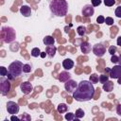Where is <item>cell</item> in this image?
I'll return each mask as SVG.
<instances>
[{"label": "cell", "instance_id": "36", "mask_svg": "<svg viewBox=\"0 0 121 121\" xmlns=\"http://www.w3.org/2000/svg\"><path fill=\"white\" fill-rule=\"evenodd\" d=\"M116 113L119 116H121V104H118L117 105V107H116Z\"/></svg>", "mask_w": 121, "mask_h": 121}, {"label": "cell", "instance_id": "25", "mask_svg": "<svg viewBox=\"0 0 121 121\" xmlns=\"http://www.w3.org/2000/svg\"><path fill=\"white\" fill-rule=\"evenodd\" d=\"M31 70H32V67L30 64H28V63L24 64V66H23V72L24 73H30Z\"/></svg>", "mask_w": 121, "mask_h": 121}, {"label": "cell", "instance_id": "35", "mask_svg": "<svg viewBox=\"0 0 121 121\" xmlns=\"http://www.w3.org/2000/svg\"><path fill=\"white\" fill-rule=\"evenodd\" d=\"M101 4V0H92V5L93 7H97Z\"/></svg>", "mask_w": 121, "mask_h": 121}, {"label": "cell", "instance_id": "41", "mask_svg": "<svg viewBox=\"0 0 121 121\" xmlns=\"http://www.w3.org/2000/svg\"><path fill=\"white\" fill-rule=\"evenodd\" d=\"M110 71H111V68H106L105 69V72L106 73H110Z\"/></svg>", "mask_w": 121, "mask_h": 121}, {"label": "cell", "instance_id": "28", "mask_svg": "<svg viewBox=\"0 0 121 121\" xmlns=\"http://www.w3.org/2000/svg\"><path fill=\"white\" fill-rule=\"evenodd\" d=\"M0 75L2 77H5L8 75V69L5 67V66H1L0 67Z\"/></svg>", "mask_w": 121, "mask_h": 121}, {"label": "cell", "instance_id": "26", "mask_svg": "<svg viewBox=\"0 0 121 121\" xmlns=\"http://www.w3.org/2000/svg\"><path fill=\"white\" fill-rule=\"evenodd\" d=\"M107 80H109V76H107V75H100L99 76V79H98V81L100 82V83H105Z\"/></svg>", "mask_w": 121, "mask_h": 121}, {"label": "cell", "instance_id": "19", "mask_svg": "<svg viewBox=\"0 0 121 121\" xmlns=\"http://www.w3.org/2000/svg\"><path fill=\"white\" fill-rule=\"evenodd\" d=\"M57 111H58V112H60V113H64V112H66L68 111V106H67L66 104H64V103H60V104L58 105Z\"/></svg>", "mask_w": 121, "mask_h": 121}, {"label": "cell", "instance_id": "24", "mask_svg": "<svg viewBox=\"0 0 121 121\" xmlns=\"http://www.w3.org/2000/svg\"><path fill=\"white\" fill-rule=\"evenodd\" d=\"M75 115L77 116V118L80 119V118H82V117L85 115V112H84V111H83L82 109H78V110L76 111V112H75Z\"/></svg>", "mask_w": 121, "mask_h": 121}, {"label": "cell", "instance_id": "5", "mask_svg": "<svg viewBox=\"0 0 121 121\" xmlns=\"http://www.w3.org/2000/svg\"><path fill=\"white\" fill-rule=\"evenodd\" d=\"M10 91V82L9 78H5L4 77L0 79V92L2 95H7Z\"/></svg>", "mask_w": 121, "mask_h": 121}, {"label": "cell", "instance_id": "38", "mask_svg": "<svg viewBox=\"0 0 121 121\" xmlns=\"http://www.w3.org/2000/svg\"><path fill=\"white\" fill-rule=\"evenodd\" d=\"M116 43H117V45L121 46V36H119V37L117 38V40H116Z\"/></svg>", "mask_w": 121, "mask_h": 121}, {"label": "cell", "instance_id": "11", "mask_svg": "<svg viewBox=\"0 0 121 121\" xmlns=\"http://www.w3.org/2000/svg\"><path fill=\"white\" fill-rule=\"evenodd\" d=\"M110 78H118L121 77V65H114L112 68H111L110 71Z\"/></svg>", "mask_w": 121, "mask_h": 121}, {"label": "cell", "instance_id": "40", "mask_svg": "<svg viewBox=\"0 0 121 121\" xmlns=\"http://www.w3.org/2000/svg\"><path fill=\"white\" fill-rule=\"evenodd\" d=\"M118 64H119V65H121V55L118 57Z\"/></svg>", "mask_w": 121, "mask_h": 121}, {"label": "cell", "instance_id": "16", "mask_svg": "<svg viewBox=\"0 0 121 121\" xmlns=\"http://www.w3.org/2000/svg\"><path fill=\"white\" fill-rule=\"evenodd\" d=\"M62 66L65 70H70L74 67V61L71 59H65L62 61Z\"/></svg>", "mask_w": 121, "mask_h": 121}, {"label": "cell", "instance_id": "4", "mask_svg": "<svg viewBox=\"0 0 121 121\" xmlns=\"http://www.w3.org/2000/svg\"><path fill=\"white\" fill-rule=\"evenodd\" d=\"M0 35H1L2 42L6 43H12L16 38V32H15L14 28H12L10 26H3L1 28Z\"/></svg>", "mask_w": 121, "mask_h": 121}, {"label": "cell", "instance_id": "10", "mask_svg": "<svg viewBox=\"0 0 121 121\" xmlns=\"http://www.w3.org/2000/svg\"><path fill=\"white\" fill-rule=\"evenodd\" d=\"M20 89H21V91H22L23 94L28 95V94H30L32 92L33 86H32V84L29 81H25V82H22L20 84Z\"/></svg>", "mask_w": 121, "mask_h": 121}, {"label": "cell", "instance_id": "14", "mask_svg": "<svg viewBox=\"0 0 121 121\" xmlns=\"http://www.w3.org/2000/svg\"><path fill=\"white\" fill-rule=\"evenodd\" d=\"M70 78H71V75H70L68 72H66V71L60 72V73L59 74V77H58V79H59L60 82H65V81H67V80L70 79Z\"/></svg>", "mask_w": 121, "mask_h": 121}, {"label": "cell", "instance_id": "7", "mask_svg": "<svg viewBox=\"0 0 121 121\" xmlns=\"http://www.w3.org/2000/svg\"><path fill=\"white\" fill-rule=\"evenodd\" d=\"M77 87H78V83L71 78L68 79L67 81H65V83H64V89L66 90L67 93H70V94H73L74 91L77 89Z\"/></svg>", "mask_w": 121, "mask_h": 121}, {"label": "cell", "instance_id": "6", "mask_svg": "<svg viewBox=\"0 0 121 121\" xmlns=\"http://www.w3.org/2000/svg\"><path fill=\"white\" fill-rule=\"evenodd\" d=\"M93 53L96 56V57H98V58H100V57H103L104 56V54L106 53V47H105V45L103 44V43H95L94 46H93Z\"/></svg>", "mask_w": 121, "mask_h": 121}, {"label": "cell", "instance_id": "15", "mask_svg": "<svg viewBox=\"0 0 121 121\" xmlns=\"http://www.w3.org/2000/svg\"><path fill=\"white\" fill-rule=\"evenodd\" d=\"M91 44L88 42H82L80 43V50L83 54H88L91 51Z\"/></svg>", "mask_w": 121, "mask_h": 121}, {"label": "cell", "instance_id": "2", "mask_svg": "<svg viewBox=\"0 0 121 121\" xmlns=\"http://www.w3.org/2000/svg\"><path fill=\"white\" fill-rule=\"evenodd\" d=\"M49 9L54 16L64 17L68 11V4L66 0H51L49 3Z\"/></svg>", "mask_w": 121, "mask_h": 121}, {"label": "cell", "instance_id": "29", "mask_svg": "<svg viewBox=\"0 0 121 121\" xmlns=\"http://www.w3.org/2000/svg\"><path fill=\"white\" fill-rule=\"evenodd\" d=\"M104 4L107 7H112L115 4V0H104Z\"/></svg>", "mask_w": 121, "mask_h": 121}, {"label": "cell", "instance_id": "23", "mask_svg": "<svg viewBox=\"0 0 121 121\" xmlns=\"http://www.w3.org/2000/svg\"><path fill=\"white\" fill-rule=\"evenodd\" d=\"M30 54H31L32 57L37 58V57H39V56L41 55V50H40V48H38V47H34V48H32Z\"/></svg>", "mask_w": 121, "mask_h": 121}, {"label": "cell", "instance_id": "30", "mask_svg": "<svg viewBox=\"0 0 121 121\" xmlns=\"http://www.w3.org/2000/svg\"><path fill=\"white\" fill-rule=\"evenodd\" d=\"M114 14H115V16H116V17L121 18V6H118V7L115 9Z\"/></svg>", "mask_w": 121, "mask_h": 121}, {"label": "cell", "instance_id": "33", "mask_svg": "<svg viewBox=\"0 0 121 121\" xmlns=\"http://www.w3.org/2000/svg\"><path fill=\"white\" fill-rule=\"evenodd\" d=\"M21 118V120H26V121H28V120H30L31 118H30V116L27 114V113H26V112H24L23 113V115L20 117Z\"/></svg>", "mask_w": 121, "mask_h": 121}, {"label": "cell", "instance_id": "42", "mask_svg": "<svg viewBox=\"0 0 121 121\" xmlns=\"http://www.w3.org/2000/svg\"><path fill=\"white\" fill-rule=\"evenodd\" d=\"M117 81H118V83H119V84H120V85H121V77H120V78H117Z\"/></svg>", "mask_w": 121, "mask_h": 121}, {"label": "cell", "instance_id": "37", "mask_svg": "<svg viewBox=\"0 0 121 121\" xmlns=\"http://www.w3.org/2000/svg\"><path fill=\"white\" fill-rule=\"evenodd\" d=\"M10 120H12V121H19V120H21V118H20V117H17V116L14 115V114H11Z\"/></svg>", "mask_w": 121, "mask_h": 121}, {"label": "cell", "instance_id": "22", "mask_svg": "<svg viewBox=\"0 0 121 121\" xmlns=\"http://www.w3.org/2000/svg\"><path fill=\"white\" fill-rule=\"evenodd\" d=\"M77 32L79 36H84L85 33H86V27L83 26H79L77 27Z\"/></svg>", "mask_w": 121, "mask_h": 121}, {"label": "cell", "instance_id": "27", "mask_svg": "<svg viewBox=\"0 0 121 121\" xmlns=\"http://www.w3.org/2000/svg\"><path fill=\"white\" fill-rule=\"evenodd\" d=\"M116 50H117V48H116L115 45H111V46L109 47V49H108V51H109V53H110L111 55H114V54L116 53Z\"/></svg>", "mask_w": 121, "mask_h": 121}, {"label": "cell", "instance_id": "32", "mask_svg": "<svg viewBox=\"0 0 121 121\" xmlns=\"http://www.w3.org/2000/svg\"><path fill=\"white\" fill-rule=\"evenodd\" d=\"M96 22H97L98 24H103V23H105V17L102 16V15H99V16L96 18Z\"/></svg>", "mask_w": 121, "mask_h": 121}, {"label": "cell", "instance_id": "39", "mask_svg": "<svg viewBox=\"0 0 121 121\" xmlns=\"http://www.w3.org/2000/svg\"><path fill=\"white\" fill-rule=\"evenodd\" d=\"M46 55H47V54H46V52H41V55H40V56H41V58H43H43H45V56H46Z\"/></svg>", "mask_w": 121, "mask_h": 121}, {"label": "cell", "instance_id": "20", "mask_svg": "<svg viewBox=\"0 0 121 121\" xmlns=\"http://www.w3.org/2000/svg\"><path fill=\"white\" fill-rule=\"evenodd\" d=\"M64 118H65L66 120H68V121H73V120L78 121V118H77V116H76L75 113H73V112H68V113H66L65 116H64Z\"/></svg>", "mask_w": 121, "mask_h": 121}, {"label": "cell", "instance_id": "8", "mask_svg": "<svg viewBox=\"0 0 121 121\" xmlns=\"http://www.w3.org/2000/svg\"><path fill=\"white\" fill-rule=\"evenodd\" d=\"M7 111L9 114H16L19 112V106L14 101H8L7 103Z\"/></svg>", "mask_w": 121, "mask_h": 121}, {"label": "cell", "instance_id": "9", "mask_svg": "<svg viewBox=\"0 0 121 121\" xmlns=\"http://www.w3.org/2000/svg\"><path fill=\"white\" fill-rule=\"evenodd\" d=\"M81 13H82V15H83L84 17H91V16H93L94 13H95V9H94L93 5H90V4L85 5V6L82 8Z\"/></svg>", "mask_w": 121, "mask_h": 121}, {"label": "cell", "instance_id": "12", "mask_svg": "<svg viewBox=\"0 0 121 121\" xmlns=\"http://www.w3.org/2000/svg\"><path fill=\"white\" fill-rule=\"evenodd\" d=\"M20 12L23 16L29 17L31 15V8L26 6V5H23V6L20 7Z\"/></svg>", "mask_w": 121, "mask_h": 121}, {"label": "cell", "instance_id": "21", "mask_svg": "<svg viewBox=\"0 0 121 121\" xmlns=\"http://www.w3.org/2000/svg\"><path fill=\"white\" fill-rule=\"evenodd\" d=\"M98 79H99V77L96 75V74H91V76H90V78H89V81L91 82V83H93V84H95V83H97L98 82Z\"/></svg>", "mask_w": 121, "mask_h": 121}, {"label": "cell", "instance_id": "18", "mask_svg": "<svg viewBox=\"0 0 121 121\" xmlns=\"http://www.w3.org/2000/svg\"><path fill=\"white\" fill-rule=\"evenodd\" d=\"M43 43L45 45H53L55 43V39L52 36H45L43 39Z\"/></svg>", "mask_w": 121, "mask_h": 121}, {"label": "cell", "instance_id": "31", "mask_svg": "<svg viewBox=\"0 0 121 121\" xmlns=\"http://www.w3.org/2000/svg\"><path fill=\"white\" fill-rule=\"evenodd\" d=\"M105 23L108 25V26H112L113 24V19L112 17H106L105 18Z\"/></svg>", "mask_w": 121, "mask_h": 121}, {"label": "cell", "instance_id": "34", "mask_svg": "<svg viewBox=\"0 0 121 121\" xmlns=\"http://www.w3.org/2000/svg\"><path fill=\"white\" fill-rule=\"evenodd\" d=\"M111 61L112 63H118V57L114 54V55H112V58H111Z\"/></svg>", "mask_w": 121, "mask_h": 121}, {"label": "cell", "instance_id": "1", "mask_svg": "<svg viewBox=\"0 0 121 121\" xmlns=\"http://www.w3.org/2000/svg\"><path fill=\"white\" fill-rule=\"evenodd\" d=\"M95 87L89 80H81L73 93V98L79 102L89 101L94 97Z\"/></svg>", "mask_w": 121, "mask_h": 121}, {"label": "cell", "instance_id": "3", "mask_svg": "<svg viewBox=\"0 0 121 121\" xmlns=\"http://www.w3.org/2000/svg\"><path fill=\"white\" fill-rule=\"evenodd\" d=\"M23 66H24V64L20 60L12 61L9 65L8 75H7L8 78L9 80H12V79H15L16 78H18L19 76H21V74L23 72Z\"/></svg>", "mask_w": 121, "mask_h": 121}, {"label": "cell", "instance_id": "13", "mask_svg": "<svg viewBox=\"0 0 121 121\" xmlns=\"http://www.w3.org/2000/svg\"><path fill=\"white\" fill-rule=\"evenodd\" d=\"M56 51H57V47L54 44L53 45H46V47H45V52L49 58H53L56 54Z\"/></svg>", "mask_w": 121, "mask_h": 121}, {"label": "cell", "instance_id": "17", "mask_svg": "<svg viewBox=\"0 0 121 121\" xmlns=\"http://www.w3.org/2000/svg\"><path fill=\"white\" fill-rule=\"evenodd\" d=\"M102 88L106 92H112V89H113V82L111 81V80H107L105 83H103Z\"/></svg>", "mask_w": 121, "mask_h": 121}]
</instances>
